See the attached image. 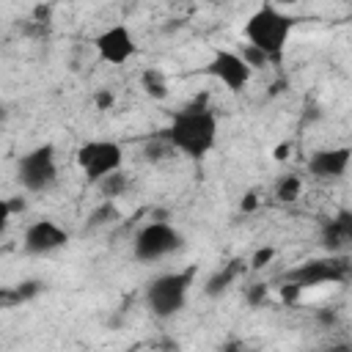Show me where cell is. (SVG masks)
<instances>
[{
    "mask_svg": "<svg viewBox=\"0 0 352 352\" xmlns=\"http://www.w3.org/2000/svg\"><path fill=\"white\" fill-rule=\"evenodd\" d=\"M116 220H118V206H116V201H102V204L88 214L85 231L104 228V226H110V223H116Z\"/></svg>",
    "mask_w": 352,
    "mask_h": 352,
    "instance_id": "obj_14",
    "label": "cell"
},
{
    "mask_svg": "<svg viewBox=\"0 0 352 352\" xmlns=\"http://www.w3.org/2000/svg\"><path fill=\"white\" fill-rule=\"evenodd\" d=\"M204 74L217 80L226 91L239 94V91L248 88V82L253 77V69L245 63V58L239 52H234V50H214L212 58L204 66Z\"/></svg>",
    "mask_w": 352,
    "mask_h": 352,
    "instance_id": "obj_8",
    "label": "cell"
},
{
    "mask_svg": "<svg viewBox=\"0 0 352 352\" xmlns=\"http://www.w3.org/2000/svg\"><path fill=\"white\" fill-rule=\"evenodd\" d=\"M69 245V231L50 220V217H41V220H33L25 231H22V250L28 256H52L58 250H63Z\"/></svg>",
    "mask_w": 352,
    "mask_h": 352,
    "instance_id": "obj_9",
    "label": "cell"
},
{
    "mask_svg": "<svg viewBox=\"0 0 352 352\" xmlns=\"http://www.w3.org/2000/svg\"><path fill=\"white\" fill-rule=\"evenodd\" d=\"M292 30H294V16H289L280 8L264 3L245 22V44L261 50L270 58V63L278 66L283 60Z\"/></svg>",
    "mask_w": 352,
    "mask_h": 352,
    "instance_id": "obj_2",
    "label": "cell"
},
{
    "mask_svg": "<svg viewBox=\"0 0 352 352\" xmlns=\"http://www.w3.org/2000/svg\"><path fill=\"white\" fill-rule=\"evenodd\" d=\"M242 272H245L242 261H228V264H223L220 270H214V272L206 278L204 294H206V297H220V294H226V292L236 283V278H239Z\"/></svg>",
    "mask_w": 352,
    "mask_h": 352,
    "instance_id": "obj_13",
    "label": "cell"
},
{
    "mask_svg": "<svg viewBox=\"0 0 352 352\" xmlns=\"http://www.w3.org/2000/svg\"><path fill=\"white\" fill-rule=\"evenodd\" d=\"M300 195H302V179H300V176L286 173V176L278 179V184H275V198H278V201L292 204V201H297Z\"/></svg>",
    "mask_w": 352,
    "mask_h": 352,
    "instance_id": "obj_16",
    "label": "cell"
},
{
    "mask_svg": "<svg viewBox=\"0 0 352 352\" xmlns=\"http://www.w3.org/2000/svg\"><path fill=\"white\" fill-rule=\"evenodd\" d=\"M173 154L187 160H204L217 143V116L209 107H184L173 116L168 129H162Z\"/></svg>",
    "mask_w": 352,
    "mask_h": 352,
    "instance_id": "obj_1",
    "label": "cell"
},
{
    "mask_svg": "<svg viewBox=\"0 0 352 352\" xmlns=\"http://www.w3.org/2000/svg\"><path fill=\"white\" fill-rule=\"evenodd\" d=\"M99 104H102V107H107V104H113V96H107V94H102V96H99Z\"/></svg>",
    "mask_w": 352,
    "mask_h": 352,
    "instance_id": "obj_23",
    "label": "cell"
},
{
    "mask_svg": "<svg viewBox=\"0 0 352 352\" xmlns=\"http://www.w3.org/2000/svg\"><path fill=\"white\" fill-rule=\"evenodd\" d=\"M94 50H96L102 63L124 66L138 55V41H135V33L129 30L126 22H116V25H107L104 30L96 33Z\"/></svg>",
    "mask_w": 352,
    "mask_h": 352,
    "instance_id": "obj_7",
    "label": "cell"
},
{
    "mask_svg": "<svg viewBox=\"0 0 352 352\" xmlns=\"http://www.w3.org/2000/svg\"><path fill=\"white\" fill-rule=\"evenodd\" d=\"M99 192L104 195V201H116V198H121L124 192H126V187H129V182H126V176H124V170H118V173H113V176H107V179H102L99 184Z\"/></svg>",
    "mask_w": 352,
    "mask_h": 352,
    "instance_id": "obj_17",
    "label": "cell"
},
{
    "mask_svg": "<svg viewBox=\"0 0 352 352\" xmlns=\"http://www.w3.org/2000/svg\"><path fill=\"white\" fill-rule=\"evenodd\" d=\"M272 256H275V250H272V248H261V250H256V253H253V261H250V264H253V270L267 267V264L272 261Z\"/></svg>",
    "mask_w": 352,
    "mask_h": 352,
    "instance_id": "obj_20",
    "label": "cell"
},
{
    "mask_svg": "<svg viewBox=\"0 0 352 352\" xmlns=\"http://www.w3.org/2000/svg\"><path fill=\"white\" fill-rule=\"evenodd\" d=\"M179 248H182V234L165 220H151L140 226L132 236V256L143 264H157L170 253H176Z\"/></svg>",
    "mask_w": 352,
    "mask_h": 352,
    "instance_id": "obj_5",
    "label": "cell"
},
{
    "mask_svg": "<svg viewBox=\"0 0 352 352\" xmlns=\"http://www.w3.org/2000/svg\"><path fill=\"white\" fill-rule=\"evenodd\" d=\"M319 352H352V344L338 341V344H330V346H324V349H319Z\"/></svg>",
    "mask_w": 352,
    "mask_h": 352,
    "instance_id": "obj_22",
    "label": "cell"
},
{
    "mask_svg": "<svg viewBox=\"0 0 352 352\" xmlns=\"http://www.w3.org/2000/svg\"><path fill=\"white\" fill-rule=\"evenodd\" d=\"M349 22H352V8H349Z\"/></svg>",
    "mask_w": 352,
    "mask_h": 352,
    "instance_id": "obj_24",
    "label": "cell"
},
{
    "mask_svg": "<svg viewBox=\"0 0 352 352\" xmlns=\"http://www.w3.org/2000/svg\"><path fill=\"white\" fill-rule=\"evenodd\" d=\"M192 275H195L192 270H176V272L157 275L143 292V302H146L148 314L157 319L176 316L187 305V297L192 289Z\"/></svg>",
    "mask_w": 352,
    "mask_h": 352,
    "instance_id": "obj_3",
    "label": "cell"
},
{
    "mask_svg": "<svg viewBox=\"0 0 352 352\" xmlns=\"http://www.w3.org/2000/svg\"><path fill=\"white\" fill-rule=\"evenodd\" d=\"M140 85L151 99H165L168 96V80H165V74L160 69H146L140 74Z\"/></svg>",
    "mask_w": 352,
    "mask_h": 352,
    "instance_id": "obj_15",
    "label": "cell"
},
{
    "mask_svg": "<svg viewBox=\"0 0 352 352\" xmlns=\"http://www.w3.org/2000/svg\"><path fill=\"white\" fill-rule=\"evenodd\" d=\"M300 292H302V289H300L297 283H289V280H286V286H280V297H283V302H294V300L300 297Z\"/></svg>",
    "mask_w": 352,
    "mask_h": 352,
    "instance_id": "obj_21",
    "label": "cell"
},
{
    "mask_svg": "<svg viewBox=\"0 0 352 352\" xmlns=\"http://www.w3.org/2000/svg\"><path fill=\"white\" fill-rule=\"evenodd\" d=\"M346 275H349V264L344 258L330 256V258L302 261L300 267L286 272V280L297 283L300 289H308V286H322V283H341Z\"/></svg>",
    "mask_w": 352,
    "mask_h": 352,
    "instance_id": "obj_10",
    "label": "cell"
},
{
    "mask_svg": "<svg viewBox=\"0 0 352 352\" xmlns=\"http://www.w3.org/2000/svg\"><path fill=\"white\" fill-rule=\"evenodd\" d=\"M248 302L256 308V305H264L267 302V283H253L250 289H248Z\"/></svg>",
    "mask_w": 352,
    "mask_h": 352,
    "instance_id": "obj_19",
    "label": "cell"
},
{
    "mask_svg": "<svg viewBox=\"0 0 352 352\" xmlns=\"http://www.w3.org/2000/svg\"><path fill=\"white\" fill-rule=\"evenodd\" d=\"M352 165V148L349 146H330L316 148L308 157V173L319 182H338Z\"/></svg>",
    "mask_w": 352,
    "mask_h": 352,
    "instance_id": "obj_11",
    "label": "cell"
},
{
    "mask_svg": "<svg viewBox=\"0 0 352 352\" xmlns=\"http://www.w3.org/2000/svg\"><path fill=\"white\" fill-rule=\"evenodd\" d=\"M74 160H77L80 173L85 176V182L99 184L102 179H107V176L121 170V165H124V146L118 140H107V138L85 140L77 148Z\"/></svg>",
    "mask_w": 352,
    "mask_h": 352,
    "instance_id": "obj_4",
    "label": "cell"
},
{
    "mask_svg": "<svg viewBox=\"0 0 352 352\" xmlns=\"http://www.w3.org/2000/svg\"><path fill=\"white\" fill-rule=\"evenodd\" d=\"M16 179L22 184V190L28 192H47L55 187L58 182V157H55V146L41 143L30 151H25L16 162Z\"/></svg>",
    "mask_w": 352,
    "mask_h": 352,
    "instance_id": "obj_6",
    "label": "cell"
},
{
    "mask_svg": "<svg viewBox=\"0 0 352 352\" xmlns=\"http://www.w3.org/2000/svg\"><path fill=\"white\" fill-rule=\"evenodd\" d=\"M239 55L245 58V63L256 72V69H264V66H272L270 63V58L261 52V50H256V47H250V44H242V50H239Z\"/></svg>",
    "mask_w": 352,
    "mask_h": 352,
    "instance_id": "obj_18",
    "label": "cell"
},
{
    "mask_svg": "<svg viewBox=\"0 0 352 352\" xmlns=\"http://www.w3.org/2000/svg\"><path fill=\"white\" fill-rule=\"evenodd\" d=\"M322 245L327 250H338L341 245H352V209H341L322 228Z\"/></svg>",
    "mask_w": 352,
    "mask_h": 352,
    "instance_id": "obj_12",
    "label": "cell"
}]
</instances>
